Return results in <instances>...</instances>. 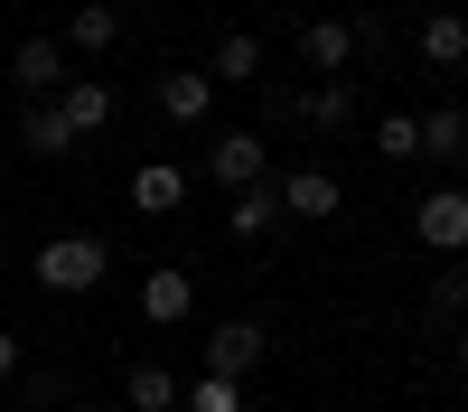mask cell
<instances>
[{
	"instance_id": "cell-1",
	"label": "cell",
	"mask_w": 468,
	"mask_h": 412,
	"mask_svg": "<svg viewBox=\"0 0 468 412\" xmlns=\"http://www.w3.org/2000/svg\"><path fill=\"white\" fill-rule=\"evenodd\" d=\"M103 272H112V244L103 235H48V244H37V281H48L57 300L103 291Z\"/></svg>"
},
{
	"instance_id": "cell-2",
	"label": "cell",
	"mask_w": 468,
	"mask_h": 412,
	"mask_svg": "<svg viewBox=\"0 0 468 412\" xmlns=\"http://www.w3.org/2000/svg\"><path fill=\"white\" fill-rule=\"evenodd\" d=\"M10 85H19V103H57V94L75 85V75H66V37H19Z\"/></svg>"
},
{
	"instance_id": "cell-3",
	"label": "cell",
	"mask_w": 468,
	"mask_h": 412,
	"mask_svg": "<svg viewBox=\"0 0 468 412\" xmlns=\"http://www.w3.org/2000/svg\"><path fill=\"white\" fill-rule=\"evenodd\" d=\"M207 169H216L225 197H244V187H262V178H271V150H262V132H216Z\"/></svg>"
},
{
	"instance_id": "cell-4",
	"label": "cell",
	"mask_w": 468,
	"mask_h": 412,
	"mask_svg": "<svg viewBox=\"0 0 468 412\" xmlns=\"http://www.w3.org/2000/svg\"><path fill=\"white\" fill-rule=\"evenodd\" d=\"M271 187H282V216H309V225H328V216L346 206V187H337V169H319V160H309V169H282Z\"/></svg>"
},
{
	"instance_id": "cell-5",
	"label": "cell",
	"mask_w": 468,
	"mask_h": 412,
	"mask_svg": "<svg viewBox=\"0 0 468 412\" xmlns=\"http://www.w3.org/2000/svg\"><path fill=\"white\" fill-rule=\"evenodd\" d=\"M412 235L431 253H468V187H431V197L412 206Z\"/></svg>"
},
{
	"instance_id": "cell-6",
	"label": "cell",
	"mask_w": 468,
	"mask_h": 412,
	"mask_svg": "<svg viewBox=\"0 0 468 412\" xmlns=\"http://www.w3.org/2000/svg\"><path fill=\"white\" fill-rule=\"evenodd\" d=\"M122 197H132V216H178V206H187V169H178V160H141V169L122 178Z\"/></svg>"
},
{
	"instance_id": "cell-7",
	"label": "cell",
	"mask_w": 468,
	"mask_h": 412,
	"mask_svg": "<svg viewBox=\"0 0 468 412\" xmlns=\"http://www.w3.org/2000/svg\"><path fill=\"white\" fill-rule=\"evenodd\" d=\"M356 48H366V37H356V19H309V28H300V57L319 66V85H337V75L356 66Z\"/></svg>"
},
{
	"instance_id": "cell-8",
	"label": "cell",
	"mask_w": 468,
	"mask_h": 412,
	"mask_svg": "<svg viewBox=\"0 0 468 412\" xmlns=\"http://www.w3.org/2000/svg\"><path fill=\"white\" fill-rule=\"evenodd\" d=\"M262 347H271V337L253 319H225V328H207V375H234V385H244V375L262 365Z\"/></svg>"
},
{
	"instance_id": "cell-9",
	"label": "cell",
	"mask_w": 468,
	"mask_h": 412,
	"mask_svg": "<svg viewBox=\"0 0 468 412\" xmlns=\"http://www.w3.org/2000/svg\"><path fill=\"white\" fill-rule=\"evenodd\" d=\"M187 310H197V281H187L178 262H160V272L141 281V319H150V328H178Z\"/></svg>"
},
{
	"instance_id": "cell-10",
	"label": "cell",
	"mask_w": 468,
	"mask_h": 412,
	"mask_svg": "<svg viewBox=\"0 0 468 412\" xmlns=\"http://www.w3.org/2000/svg\"><path fill=\"white\" fill-rule=\"evenodd\" d=\"M112 103H122V94H112L103 75H75V85L57 94V112H66V132H75V141H94V132L112 122Z\"/></svg>"
},
{
	"instance_id": "cell-11",
	"label": "cell",
	"mask_w": 468,
	"mask_h": 412,
	"mask_svg": "<svg viewBox=\"0 0 468 412\" xmlns=\"http://www.w3.org/2000/svg\"><path fill=\"white\" fill-rule=\"evenodd\" d=\"M160 112H169V122H207V112H216V75H197V66L160 75Z\"/></svg>"
},
{
	"instance_id": "cell-12",
	"label": "cell",
	"mask_w": 468,
	"mask_h": 412,
	"mask_svg": "<svg viewBox=\"0 0 468 412\" xmlns=\"http://www.w3.org/2000/svg\"><path fill=\"white\" fill-rule=\"evenodd\" d=\"M19 150H28V160H66V150H75L66 112L57 103H19Z\"/></svg>"
},
{
	"instance_id": "cell-13",
	"label": "cell",
	"mask_w": 468,
	"mask_h": 412,
	"mask_svg": "<svg viewBox=\"0 0 468 412\" xmlns=\"http://www.w3.org/2000/svg\"><path fill=\"white\" fill-rule=\"evenodd\" d=\"M122 403H132V412H187V385H178L169 365H132V375H122Z\"/></svg>"
},
{
	"instance_id": "cell-14",
	"label": "cell",
	"mask_w": 468,
	"mask_h": 412,
	"mask_svg": "<svg viewBox=\"0 0 468 412\" xmlns=\"http://www.w3.org/2000/svg\"><path fill=\"white\" fill-rule=\"evenodd\" d=\"M225 225H234V244H262L271 225H282V187H271V178H262V187H244V197L225 206Z\"/></svg>"
},
{
	"instance_id": "cell-15",
	"label": "cell",
	"mask_w": 468,
	"mask_h": 412,
	"mask_svg": "<svg viewBox=\"0 0 468 412\" xmlns=\"http://www.w3.org/2000/svg\"><path fill=\"white\" fill-rule=\"evenodd\" d=\"M207 75H216V85H253V75H262V37H253V28H225Z\"/></svg>"
},
{
	"instance_id": "cell-16",
	"label": "cell",
	"mask_w": 468,
	"mask_h": 412,
	"mask_svg": "<svg viewBox=\"0 0 468 412\" xmlns=\"http://www.w3.org/2000/svg\"><path fill=\"white\" fill-rule=\"evenodd\" d=\"M112 37H122V10H112V0H85V10L66 19V48H85V57H103Z\"/></svg>"
},
{
	"instance_id": "cell-17",
	"label": "cell",
	"mask_w": 468,
	"mask_h": 412,
	"mask_svg": "<svg viewBox=\"0 0 468 412\" xmlns=\"http://www.w3.org/2000/svg\"><path fill=\"white\" fill-rule=\"evenodd\" d=\"M459 150H468V112L431 103V112H421V160H459Z\"/></svg>"
},
{
	"instance_id": "cell-18",
	"label": "cell",
	"mask_w": 468,
	"mask_h": 412,
	"mask_svg": "<svg viewBox=\"0 0 468 412\" xmlns=\"http://www.w3.org/2000/svg\"><path fill=\"white\" fill-rule=\"evenodd\" d=\"M421 57H431V66H468V19L431 10V19H421Z\"/></svg>"
},
{
	"instance_id": "cell-19",
	"label": "cell",
	"mask_w": 468,
	"mask_h": 412,
	"mask_svg": "<svg viewBox=\"0 0 468 412\" xmlns=\"http://www.w3.org/2000/svg\"><path fill=\"white\" fill-rule=\"evenodd\" d=\"M291 112H300V122H319V132H346V122H356V85H319V94H300Z\"/></svg>"
},
{
	"instance_id": "cell-20",
	"label": "cell",
	"mask_w": 468,
	"mask_h": 412,
	"mask_svg": "<svg viewBox=\"0 0 468 412\" xmlns=\"http://www.w3.org/2000/svg\"><path fill=\"white\" fill-rule=\"evenodd\" d=\"M375 150H384V160H421V112H384V122H375Z\"/></svg>"
},
{
	"instance_id": "cell-21",
	"label": "cell",
	"mask_w": 468,
	"mask_h": 412,
	"mask_svg": "<svg viewBox=\"0 0 468 412\" xmlns=\"http://www.w3.org/2000/svg\"><path fill=\"white\" fill-rule=\"evenodd\" d=\"M187 412H244V385H234V375H197V385H187Z\"/></svg>"
},
{
	"instance_id": "cell-22",
	"label": "cell",
	"mask_w": 468,
	"mask_h": 412,
	"mask_svg": "<svg viewBox=\"0 0 468 412\" xmlns=\"http://www.w3.org/2000/svg\"><path fill=\"white\" fill-rule=\"evenodd\" d=\"M441 310H468V262H450V272H441Z\"/></svg>"
},
{
	"instance_id": "cell-23",
	"label": "cell",
	"mask_w": 468,
	"mask_h": 412,
	"mask_svg": "<svg viewBox=\"0 0 468 412\" xmlns=\"http://www.w3.org/2000/svg\"><path fill=\"white\" fill-rule=\"evenodd\" d=\"M19 365H28V347H19V328H0V385H10Z\"/></svg>"
},
{
	"instance_id": "cell-24",
	"label": "cell",
	"mask_w": 468,
	"mask_h": 412,
	"mask_svg": "<svg viewBox=\"0 0 468 412\" xmlns=\"http://www.w3.org/2000/svg\"><path fill=\"white\" fill-rule=\"evenodd\" d=\"M403 10H421V19H431V10H441V0H403Z\"/></svg>"
},
{
	"instance_id": "cell-25",
	"label": "cell",
	"mask_w": 468,
	"mask_h": 412,
	"mask_svg": "<svg viewBox=\"0 0 468 412\" xmlns=\"http://www.w3.org/2000/svg\"><path fill=\"white\" fill-rule=\"evenodd\" d=\"M459 375H468V328H459Z\"/></svg>"
}]
</instances>
